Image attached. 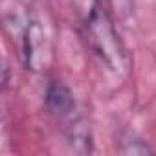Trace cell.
<instances>
[{"mask_svg": "<svg viewBox=\"0 0 156 156\" xmlns=\"http://www.w3.org/2000/svg\"><path fill=\"white\" fill-rule=\"evenodd\" d=\"M8 28H13V37L19 39L22 61L28 68L39 70L44 53V33L41 22L26 11H15L11 17L6 15Z\"/></svg>", "mask_w": 156, "mask_h": 156, "instance_id": "2", "label": "cell"}, {"mask_svg": "<svg viewBox=\"0 0 156 156\" xmlns=\"http://www.w3.org/2000/svg\"><path fill=\"white\" fill-rule=\"evenodd\" d=\"M85 37L88 41L90 50L105 62L110 72L119 73L127 64L125 48L118 37V31L110 20V17L103 11L98 0H92L85 11Z\"/></svg>", "mask_w": 156, "mask_h": 156, "instance_id": "1", "label": "cell"}, {"mask_svg": "<svg viewBox=\"0 0 156 156\" xmlns=\"http://www.w3.org/2000/svg\"><path fill=\"white\" fill-rule=\"evenodd\" d=\"M46 107L57 118H68L75 110V99L72 90L59 81H53L46 90Z\"/></svg>", "mask_w": 156, "mask_h": 156, "instance_id": "3", "label": "cell"}, {"mask_svg": "<svg viewBox=\"0 0 156 156\" xmlns=\"http://www.w3.org/2000/svg\"><path fill=\"white\" fill-rule=\"evenodd\" d=\"M123 147H121V152L125 154H151L152 149L149 147L147 141H143L141 138L134 136V134H129L127 138H123Z\"/></svg>", "mask_w": 156, "mask_h": 156, "instance_id": "4", "label": "cell"}]
</instances>
